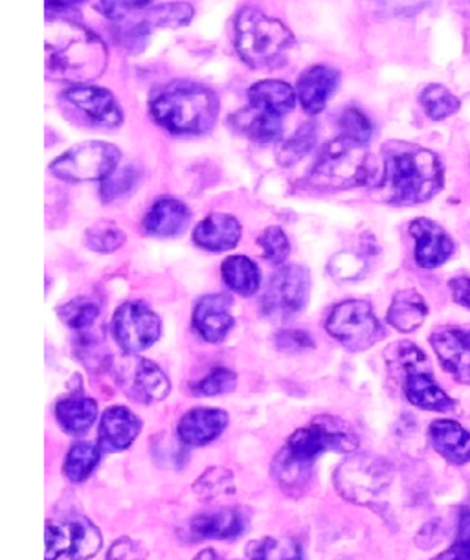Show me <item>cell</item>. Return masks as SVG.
Returning a JSON list of instances; mask_svg holds the SVG:
<instances>
[{
  "instance_id": "cell-47",
  "label": "cell",
  "mask_w": 470,
  "mask_h": 560,
  "mask_svg": "<svg viewBox=\"0 0 470 560\" xmlns=\"http://www.w3.org/2000/svg\"><path fill=\"white\" fill-rule=\"evenodd\" d=\"M145 551L140 548V544L131 538H120L118 542L110 548L107 560H144Z\"/></svg>"
},
{
  "instance_id": "cell-38",
  "label": "cell",
  "mask_w": 470,
  "mask_h": 560,
  "mask_svg": "<svg viewBox=\"0 0 470 560\" xmlns=\"http://www.w3.org/2000/svg\"><path fill=\"white\" fill-rule=\"evenodd\" d=\"M126 243V234L113 223H99L86 232V245L99 254H110Z\"/></svg>"
},
{
  "instance_id": "cell-25",
  "label": "cell",
  "mask_w": 470,
  "mask_h": 560,
  "mask_svg": "<svg viewBox=\"0 0 470 560\" xmlns=\"http://www.w3.org/2000/svg\"><path fill=\"white\" fill-rule=\"evenodd\" d=\"M245 529L242 511L234 508L201 513L191 521V533L199 538H235Z\"/></svg>"
},
{
  "instance_id": "cell-8",
  "label": "cell",
  "mask_w": 470,
  "mask_h": 560,
  "mask_svg": "<svg viewBox=\"0 0 470 560\" xmlns=\"http://www.w3.org/2000/svg\"><path fill=\"white\" fill-rule=\"evenodd\" d=\"M327 331L350 351H366L383 337V326L372 305L362 300H348L337 305L327 318Z\"/></svg>"
},
{
  "instance_id": "cell-18",
  "label": "cell",
  "mask_w": 470,
  "mask_h": 560,
  "mask_svg": "<svg viewBox=\"0 0 470 560\" xmlns=\"http://www.w3.org/2000/svg\"><path fill=\"white\" fill-rule=\"evenodd\" d=\"M232 298L228 294H210L197 303L193 326L208 342H221L234 327V316L230 313Z\"/></svg>"
},
{
  "instance_id": "cell-15",
  "label": "cell",
  "mask_w": 470,
  "mask_h": 560,
  "mask_svg": "<svg viewBox=\"0 0 470 560\" xmlns=\"http://www.w3.org/2000/svg\"><path fill=\"white\" fill-rule=\"evenodd\" d=\"M69 104L80 109L89 120L102 127H118L124 120L116 97L105 89L92 85H75L64 92Z\"/></svg>"
},
{
  "instance_id": "cell-45",
  "label": "cell",
  "mask_w": 470,
  "mask_h": 560,
  "mask_svg": "<svg viewBox=\"0 0 470 560\" xmlns=\"http://www.w3.org/2000/svg\"><path fill=\"white\" fill-rule=\"evenodd\" d=\"M434 560H470V509L461 511L456 542Z\"/></svg>"
},
{
  "instance_id": "cell-42",
  "label": "cell",
  "mask_w": 470,
  "mask_h": 560,
  "mask_svg": "<svg viewBox=\"0 0 470 560\" xmlns=\"http://www.w3.org/2000/svg\"><path fill=\"white\" fill-rule=\"evenodd\" d=\"M237 375L226 368H215L208 373L207 377L193 384V394L197 395H219L226 394L234 388Z\"/></svg>"
},
{
  "instance_id": "cell-44",
  "label": "cell",
  "mask_w": 470,
  "mask_h": 560,
  "mask_svg": "<svg viewBox=\"0 0 470 560\" xmlns=\"http://www.w3.org/2000/svg\"><path fill=\"white\" fill-rule=\"evenodd\" d=\"M137 170L134 167H124V170H116L113 175H110L107 180H104V186H102V199L104 200H113L116 197H121V195H126L127 191H131L134 188V184L138 183Z\"/></svg>"
},
{
  "instance_id": "cell-10",
  "label": "cell",
  "mask_w": 470,
  "mask_h": 560,
  "mask_svg": "<svg viewBox=\"0 0 470 560\" xmlns=\"http://www.w3.org/2000/svg\"><path fill=\"white\" fill-rule=\"evenodd\" d=\"M113 331L124 354L134 357L161 338L162 322L144 303L129 302L116 311Z\"/></svg>"
},
{
  "instance_id": "cell-39",
  "label": "cell",
  "mask_w": 470,
  "mask_h": 560,
  "mask_svg": "<svg viewBox=\"0 0 470 560\" xmlns=\"http://www.w3.org/2000/svg\"><path fill=\"white\" fill-rule=\"evenodd\" d=\"M150 2L151 0H91L94 10L110 21H126L134 13L145 10Z\"/></svg>"
},
{
  "instance_id": "cell-37",
  "label": "cell",
  "mask_w": 470,
  "mask_h": 560,
  "mask_svg": "<svg viewBox=\"0 0 470 560\" xmlns=\"http://www.w3.org/2000/svg\"><path fill=\"white\" fill-rule=\"evenodd\" d=\"M75 353L91 372H105L109 368V351L98 338L86 337L85 332H81V337L75 342Z\"/></svg>"
},
{
  "instance_id": "cell-24",
  "label": "cell",
  "mask_w": 470,
  "mask_h": 560,
  "mask_svg": "<svg viewBox=\"0 0 470 560\" xmlns=\"http://www.w3.org/2000/svg\"><path fill=\"white\" fill-rule=\"evenodd\" d=\"M230 121L237 131L259 143L278 142L283 135V118L281 116L272 115L269 110L259 109L250 104L247 109L235 113Z\"/></svg>"
},
{
  "instance_id": "cell-7",
  "label": "cell",
  "mask_w": 470,
  "mask_h": 560,
  "mask_svg": "<svg viewBox=\"0 0 470 560\" xmlns=\"http://www.w3.org/2000/svg\"><path fill=\"white\" fill-rule=\"evenodd\" d=\"M120 151L105 142H85L69 149L50 164V172L67 183L107 180L118 170Z\"/></svg>"
},
{
  "instance_id": "cell-11",
  "label": "cell",
  "mask_w": 470,
  "mask_h": 560,
  "mask_svg": "<svg viewBox=\"0 0 470 560\" xmlns=\"http://www.w3.org/2000/svg\"><path fill=\"white\" fill-rule=\"evenodd\" d=\"M310 276L304 267H281L265 291L263 313L270 318L285 320L304 310L309 296Z\"/></svg>"
},
{
  "instance_id": "cell-36",
  "label": "cell",
  "mask_w": 470,
  "mask_h": 560,
  "mask_svg": "<svg viewBox=\"0 0 470 560\" xmlns=\"http://www.w3.org/2000/svg\"><path fill=\"white\" fill-rule=\"evenodd\" d=\"M58 315L70 329L85 331L94 326L99 316V307L89 298H75L72 302L64 303L63 307H59Z\"/></svg>"
},
{
  "instance_id": "cell-23",
  "label": "cell",
  "mask_w": 470,
  "mask_h": 560,
  "mask_svg": "<svg viewBox=\"0 0 470 560\" xmlns=\"http://www.w3.org/2000/svg\"><path fill=\"white\" fill-rule=\"evenodd\" d=\"M432 445L447 462L465 465L470 462V434L461 424L450 419H439L431 424Z\"/></svg>"
},
{
  "instance_id": "cell-12",
  "label": "cell",
  "mask_w": 470,
  "mask_h": 560,
  "mask_svg": "<svg viewBox=\"0 0 470 560\" xmlns=\"http://www.w3.org/2000/svg\"><path fill=\"white\" fill-rule=\"evenodd\" d=\"M334 483L340 494L351 502L372 503L385 487V469L379 462H373L367 456L350 457L337 470Z\"/></svg>"
},
{
  "instance_id": "cell-5",
  "label": "cell",
  "mask_w": 470,
  "mask_h": 560,
  "mask_svg": "<svg viewBox=\"0 0 470 560\" xmlns=\"http://www.w3.org/2000/svg\"><path fill=\"white\" fill-rule=\"evenodd\" d=\"M294 35L278 19L245 8L235 18V48L243 61L256 70H272L285 63Z\"/></svg>"
},
{
  "instance_id": "cell-30",
  "label": "cell",
  "mask_w": 470,
  "mask_h": 560,
  "mask_svg": "<svg viewBox=\"0 0 470 560\" xmlns=\"http://www.w3.org/2000/svg\"><path fill=\"white\" fill-rule=\"evenodd\" d=\"M63 527L67 533V542H69L67 553H69L70 560H89L96 557L104 544L98 527L86 518L64 522Z\"/></svg>"
},
{
  "instance_id": "cell-51",
  "label": "cell",
  "mask_w": 470,
  "mask_h": 560,
  "mask_svg": "<svg viewBox=\"0 0 470 560\" xmlns=\"http://www.w3.org/2000/svg\"><path fill=\"white\" fill-rule=\"evenodd\" d=\"M193 560H223L219 559L218 553L213 551V549H204V551H201V553L197 555L196 559Z\"/></svg>"
},
{
  "instance_id": "cell-40",
  "label": "cell",
  "mask_w": 470,
  "mask_h": 560,
  "mask_svg": "<svg viewBox=\"0 0 470 560\" xmlns=\"http://www.w3.org/2000/svg\"><path fill=\"white\" fill-rule=\"evenodd\" d=\"M258 243L263 248L265 258L269 259L270 264L281 265L289 258L291 245H289L287 235L278 226L265 230Z\"/></svg>"
},
{
  "instance_id": "cell-50",
  "label": "cell",
  "mask_w": 470,
  "mask_h": 560,
  "mask_svg": "<svg viewBox=\"0 0 470 560\" xmlns=\"http://www.w3.org/2000/svg\"><path fill=\"white\" fill-rule=\"evenodd\" d=\"M450 291L454 302L470 311V278H454L450 280Z\"/></svg>"
},
{
  "instance_id": "cell-6",
  "label": "cell",
  "mask_w": 470,
  "mask_h": 560,
  "mask_svg": "<svg viewBox=\"0 0 470 560\" xmlns=\"http://www.w3.org/2000/svg\"><path fill=\"white\" fill-rule=\"evenodd\" d=\"M366 145L344 135L334 138L333 142L321 149L310 172L309 183L327 191L359 188L369 183L377 170L373 166Z\"/></svg>"
},
{
  "instance_id": "cell-22",
  "label": "cell",
  "mask_w": 470,
  "mask_h": 560,
  "mask_svg": "<svg viewBox=\"0 0 470 560\" xmlns=\"http://www.w3.org/2000/svg\"><path fill=\"white\" fill-rule=\"evenodd\" d=\"M193 240L210 252L232 250L242 240V224L226 213H213L199 223Z\"/></svg>"
},
{
  "instance_id": "cell-34",
  "label": "cell",
  "mask_w": 470,
  "mask_h": 560,
  "mask_svg": "<svg viewBox=\"0 0 470 560\" xmlns=\"http://www.w3.org/2000/svg\"><path fill=\"white\" fill-rule=\"evenodd\" d=\"M419 102L423 105L426 115L432 120H445L454 113H458L459 100L454 96L453 92L448 91L447 86L443 85H428L425 91L421 92Z\"/></svg>"
},
{
  "instance_id": "cell-3",
  "label": "cell",
  "mask_w": 470,
  "mask_h": 560,
  "mask_svg": "<svg viewBox=\"0 0 470 560\" xmlns=\"http://www.w3.org/2000/svg\"><path fill=\"white\" fill-rule=\"evenodd\" d=\"M356 446L355 432L344 421L329 416L313 419L289 438L285 451L278 456L280 481L283 486H294L324 452H353Z\"/></svg>"
},
{
  "instance_id": "cell-14",
  "label": "cell",
  "mask_w": 470,
  "mask_h": 560,
  "mask_svg": "<svg viewBox=\"0 0 470 560\" xmlns=\"http://www.w3.org/2000/svg\"><path fill=\"white\" fill-rule=\"evenodd\" d=\"M116 378L129 397L144 405L166 399L172 389L166 373L145 359H134L131 364L121 366Z\"/></svg>"
},
{
  "instance_id": "cell-41",
  "label": "cell",
  "mask_w": 470,
  "mask_h": 560,
  "mask_svg": "<svg viewBox=\"0 0 470 560\" xmlns=\"http://www.w3.org/2000/svg\"><path fill=\"white\" fill-rule=\"evenodd\" d=\"M196 491L199 492L202 500H213L226 492H234L232 476L224 469H210L197 481Z\"/></svg>"
},
{
  "instance_id": "cell-13",
  "label": "cell",
  "mask_w": 470,
  "mask_h": 560,
  "mask_svg": "<svg viewBox=\"0 0 470 560\" xmlns=\"http://www.w3.org/2000/svg\"><path fill=\"white\" fill-rule=\"evenodd\" d=\"M193 7L186 2H172L164 7L150 8L132 15L129 23L121 26V39L127 45L134 46L138 40H144L148 35L153 34L155 30L178 28L186 26L193 19Z\"/></svg>"
},
{
  "instance_id": "cell-32",
  "label": "cell",
  "mask_w": 470,
  "mask_h": 560,
  "mask_svg": "<svg viewBox=\"0 0 470 560\" xmlns=\"http://www.w3.org/2000/svg\"><path fill=\"white\" fill-rule=\"evenodd\" d=\"M102 448L99 445L96 446L94 443H75L70 448L67 462H64V475L70 481L80 483L85 481L89 476L92 475V470L96 469V465L99 464V457H102Z\"/></svg>"
},
{
  "instance_id": "cell-29",
  "label": "cell",
  "mask_w": 470,
  "mask_h": 560,
  "mask_svg": "<svg viewBox=\"0 0 470 560\" xmlns=\"http://www.w3.org/2000/svg\"><path fill=\"white\" fill-rule=\"evenodd\" d=\"M428 307H426L423 296L415 291L397 292L390 311H388V322L396 327L397 331L412 332L423 326Z\"/></svg>"
},
{
  "instance_id": "cell-27",
  "label": "cell",
  "mask_w": 470,
  "mask_h": 560,
  "mask_svg": "<svg viewBox=\"0 0 470 560\" xmlns=\"http://www.w3.org/2000/svg\"><path fill=\"white\" fill-rule=\"evenodd\" d=\"M296 97L298 94L294 92L293 86L285 81L278 80L259 81L248 91L250 105L269 110L272 115L281 116V118L294 109Z\"/></svg>"
},
{
  "instance_id": "cell-31",
  "label": "cell",
  "mask_w": 470,
  "mask_h": 560,
  "mask_svg": "<svg viewBox=\"0 0 470 560\" xmlns=\"http://www.w3.org/2000/svg\"><path fill=\"white\" fill-rule=\"evenodd\" d=\"M223 278L232 291L242 296H252L259 289V269L245 256H232L223 265Z\"/></svg>"
},
{
  "instance_id": "cell-21",
  "label": "cell",
  "mask_w": 470,
  "mask_h": 560,
  "mask_svg": "<svg viewBox=\"0 0 470 560\" xmlns=\"http://www.w3.org/2000/svg\"><path fill=\"white\" fill-rule=\"evenodd\" d=\"M339 72L329 67H313V69L305 70L299 78L298 89H296L305 113L318 115L326 109L329 97L333 96V92L339 86Z\"/></svg>"
},
{
  "instance_id": "cell-16",
  "label": "cell",
  "mask_w": 470,
  "mask_h": 560,
  "mask_svg": "<svg viewBox=\"0 0 470 560\" xmlns=\"http://www.w3.org/2000/svg\"><path fill=\"white\" fill-rule=\"evenodd\" d=\"M410 234L415 240V261L423 269H436L453 256L450 235L428 219H415L410 224Z\"/></svg>"
},
{
  "instance_id": "cell-46",
  "label": "cell",
  "mask_w": 470,
  "mask_h": 560,
  "mask_svg": "<svg viewBox=\"0 0 470 560\" xmlns=\"http://www.w3.org/2000/svg\"><path fill=\"white\" fill-rule=\"evenodd\" d=\"M69 551V542H67V533H64L63 524H46V553L45 560H58L61 555Z\"/></svg>"
},
{
  "instance_id": "cell-35",
  "label": "cell",
  "mask_w": 470,
  "mask_h": 560,
  "mask_svg": "<svg viewBox=\"0 0 470 560\" xmlns=\"http://www.w3.org/2000/svg\"><path fill=\"white\" fill-rule=\"evenodd\" d=\"M315 143L316 127L309 121L299 127L298 131L294 132V137L289 138L287 142L281 145L278 151V162L281 166H293L315 148Z\"/></svg>"
},
{
  "instance_id": "cell-17",
  "label": "cell",
  "mask_w": 470,
  "mask_h": 560,
  "mask_svg": "<svg viewBox=\"0 0 470 560\" xmlns=\"http://www.w3.org/2000/svg\"><path fill=\"white\" fill-rule=\"evenodd\" d=\"M432 348L448 373L461 384H470V331L443 329L432 335Z\"/></svg>"
},
{
  "instance_id": "cell-43",
  "label": "cell",
  "mask_w": 470,
  "mask_h": 560,
  "mask_svg": "<svg viewBox=\"0 0 470 560\" xmlns=\"http://www.w3.org/2000/svg\"><path fill=\"white\" fill-rule=\"evenodd\" d=\"M340 126H342V135L353 138L356 142L367 143L372 140L373 124L361 109L351 107V109L345 110L342 120H340Z\"/></svg>"
},
{
  "instance_id": "cell-4",
  "label": "cell",
  "mask_w": 470,
  "mask_h": 560,
  "mask_svg": "<svg viewBox=\"0 0 470 560\" xmlns=\"http://www.w3.org/2000/svg\"><path fill=\"white\" fill-rule=\"evenodd\" d=\"M219 102L207 86L172 83L151 100V115L173 135H202L218 120Z\"/></svg>"
},
{
  "instance_id": "cell-26",
  "label": "cell",
  "mask_w": 470,
  "mask_h": 560,
  "mask_svg": "<svg viewBox=\"0 0 470 560\" xmlns=\"http://www.w3.org/2000/svg\"><path fill=\"white\" fill-rule=\"evenodd\" d=\"M190 219V210L184 207L177 199L156 200L150 213L145 215L144 226L148 234L158 235V237H172L183 232L184 226Z\"/></svg>"
},
{
  "instance_id": "cell-49",
  "label": "cell",
  "mask_w": 470,
  "mask_h": 560,
  "mask_svg": "<svg viewBox=\"0 0 470 560\" xmlns=\"http://www.w3.org/2000/svg\"><path fill=\"white\" fill-rule=\"evenodd\" d=\"M83 0H45L46 18H64L80 8Z\"/></svg>"
},
{
  "instance_id": "cell-9",
  "label": "cell",
  "mask_w": 470,
  "mask_h": 560,
  "mask_svg": "<svg viewBox=\"0 0 470 560\" xmlns=\"http://www.w3.org/2000/svg\"><path fill=\"white\" fill-rule=\"evenodd\" d=\"M399 359L407 373L404 394L412 405L432 410V412H448L453 410L454 400L448 397L436 378L432 377L431 370L426 368V357L413 343H402L399 348Z\"/></svg>"
},
{
  "instance_id": "cell-19",
  "label": "cell",
  "mask_w": 470,
  "mask_h": 560,
  "mask_svg": "<svg viewBox=\"0 0 470 560\" xmlns=\"http://www.w3.org/2000/svg\"><path fill=\"white\" fill-rule=\"evenodd\" d=\"M140 419L124 406L109 408L99 424V448L104 452H121L132 445L140 434Z\"/></svg>"
},
{
  "instance_id": "cell-20",
  "label": "cell",
  "mask_w": 470,
  "mask_h": 560,
  "mask_svg": "<svg viewBox=\"0 0 470 560\" xmlns=\"http://www.w3.org/2000/svg\"><path fill=\"white\" fill-rule=\"evenodd\" d=\"M228 424V416L223 410L197 408L186 413L178 424V438L186 445L202 446L218 440Z\"/></svg>"
},
{
  "instance_id": "cell-2",
  "label": "cell",
  "mask_w": 470,
  "mask_h": 560,
  "mask_svg": "<svg viewBox=\"0 0 470 560\" xmlns=\"http://www.w3.org/2000/svg\"><path fill=\"white\" fill-rule=\"evenodd\" d=\"M443 186L442 162L432 151L410 143H388L385 173L379 184L383 200L391 205H419Z\"/></svg>"
},
{
  "instance_id": "cell-33",
  "label": "cell",
  "mask_w": 470,
  "mask_h": 560,
  "mask_svg": "<svg viewBox=\"0 0 470 560\" xmlns=\"http://www.w3.org/2000/svg\"><path fill=\"white\" fill-rule=\"evenodd\" d=\"M248 560H302V546L294 538H261L247 546Z\"/></svg>"
},
{
  "instance_id": "cell-1",
  "label": "cell",
  "mask_w": 470,
  "mask_h": 560,
  "mask_svg": "<svg viewBox=\"0 0 470 560\" xmlns=\"http://www.w3.org/2000/svg\"><path fill=\"white\" fill-rule=\"evenodd\" d=\"M109 52L91 30L64 18H46V78L72 85H89L104 74Z\"/></svg>"
},
{
  "instance_id": "cell-48",
  "label": "cell",
  "mask_w": 470,
  "mask_h": 560,
  "mask_svg": "<svg viewBox=\"0 0 470 560\" xmlns=\"http://www.w3.org/2000/svg\"><path fill=\"white\" fill-rule=\"evenodd\" d=\"M315 343L310 340L309 335L304 331H283L278 335V348L293 353L299 349L313 348Z\"/></svg>"
},
{
  "instance_id": "cell-28",
  "label": "cell",
  "mask_w": 470,
  "mask_h": 560,
  "mask_svg": "<svg viewBox=\"0 0 470 560\" xmlns=\"http://www.w3.org/2000/svg\"><path fill=\"white\" fill-rule=\"evenodd\" d=\"M56 416L64 432L72 435L85 434L98 416L96 400L85 395H72L67 399L59 400L56 406Z\"/></svg>"
}]
</instances>
